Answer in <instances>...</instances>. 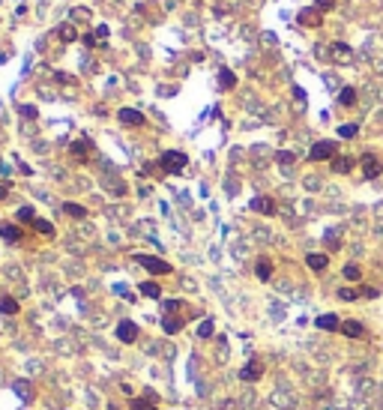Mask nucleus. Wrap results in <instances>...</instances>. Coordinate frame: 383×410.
<instances>
[{"label":"nucleus","mask_w":383,"mask_h":410,"mask_svg":"<svg viewBox=\"0 0 383 410\" xmlns=\"http://www.w3.org/2000/svg\"><path fill=\"white\" fill-rule=\"evenodd\" d=\"M315 327L326 329V332H335V329H341V320H338V314H320V317H315Z\"/></svg>","instance_id":"7"},{"label":"nucleus","mask_w":383,"mask_h":410,"mask_svg":"<svg viewBox=\"0 0 383 410\" xmlns=\"http://www.w3.org/2000/svg\"><path fill=\"white\" fill-rule=\"evenodd\" d=\"M323 18H320V9H303L300 12V24L303 27H318Z\"/></svg>","instance_id":"11"},{"label":"nucleus","mask_w":383,"mask_h":410,"mask_svg":"<svg viewBox=\"0 0 383 410\" xmlns=\"http://www.w3.org/2000/svg\"><path fill=\"white\" fill-rule=\"evenodd\" d=\"M359 276H362V270H359L356 263H347V266H344V279H347V281H359Z\"/></svg>","instance_id":"27"},{"label":"nucleus","mask_w":383,"mask_h":410,"mask_svg":"<svg viewBox=\"0 0 383 410\" xmlns=\"http://www.w3.org/2000/svg\"><path fill=\"white\" fill-rule=\"evenodd\" d=\"M0 237H3L6 243H18L24 234H21V228H18V225H9V222H3V225H0Z\"/></svg>","instance_id":"9"},{"label":"nucleus","mask_w":383,"mask_h":410,"mask_svg":"<svg viewBox=\"0 0 383 410\" xmlns=\"http://www.w3.org/2000/svg\"><path fill=\"white\" fill-rule=\"evenodd\" d=\"M305 263H308V266H311V270H315V273H323L326 266H329V258H326V255H318V252H315V255H308V258H305Z\"/></svg>","instance_id":"14"},{"label":"nucleus","mask_w":383,"mask_h":410,"mask_svg":"<svg viewBox=\"0 0 383 410\" xmlns=\"http://www.w3.org/2000/svg\"><path fill=\"white\" fill-rule=\"evenodd\" d=\"M33 228H36L39 234H45V237H54V225L45 222V219H36V222H33Z\"/></svg>","instance_id":"24"},{"label":"nucleus","mask_w":383,"mask_h":410,"mask_svg":"<svg viewBox=\"0 0 383 410\" xmlns=\"http://www.w3.org/2000/svg\"><path fill=\"white\" fill-rule=\"evenodd\" d=\"M21 117H27V120H33V117H36V108H33V105H21Z\"/></svg>","instance_id":"35"},{"label":"nucleus","mask_w":383,"mask_h":410,"mask_svg":"<svg viewBox=\"0 0 383 410\" xmlns=\"http://www.w3.org/2000/svg\"><path fill=\"white\" fill-rule=\"evenodd\" d=\"M117 338L123 344H135L138 342V324L135 320H120L117 324Z\"/></svg>","instance_id":"4"},{"label":"nucleus","mask_w":383,"mask_h":410,"mask_svg":"<svg viewBox=\"0 0 383 410\" xmlns=\"http://www.w3.org/2000/svg\"><path fill=\"white\" fill-rule=\"evenodd\" d=\"M359 294H362V296H368V299H377V296H380V291H377V288H362Z\"/></svg>","instance_id":"37"},{"label":"nucleus","mask_w":383,"mask_h":410,"mask_svg":"<svg viewBox=\"0 0 383 410\" xmlns=\"http://www.w3.org/2000/svg\"><path fill=\"white\" fill-rule=\"evenodd\" d=\"M353 165H356V159H351V156H335L333 159V171L335 174H351Z\"/></svg>","instance_id":"10"},{"label":"nucleus","mask_w":383,"mask_h":410,"mask_svg":"<svg viewBox=\"0 0 383 410\" xmlns=\"http://www.w3.org/2000/svg\"><path fill=\"white\" fill-rule=\"evenodd\" d=\"M57 36H60L63 42H75V39H78V30H75L72 24H60V27H57Z\"/></svg>","instance_id":"18"},{"label":"nucleus","mask_w":383,"mask_h":410,"mask_svg":"<svg viewBox=\"0 0 383 410\" xmlns=\"http://www.w3.org/2000/svg\"><path fill=\"white\" fill-rule=\"evenodd\" d=\"M141 294L150 296V299H159V296H162V288H159L156 281H141Z\"/></svg>","instance_id":"19"},{"label":"nucleus","mask_w":383,"mask_h":410,"mask_svg":"<svg viewBox=\"0 0 383 410\" xmlns=\"http://www.w3.org/2000/svg\"><path fill=\"white\" fill-rule=\"evenodd\" d=\"M255 273H257V279H260V281H270V276H272V263H270L267 258H260V261H257V266H255Z\"/></svg>","instance_id":"15"},{"label":"nucleus","mask_w":383,"mask_h":410,"mask_svg":"<svg viewBox=\"0 0 383 410\" xmlns=\"http://www.w3.org/2000/svg\"><path fill=\"white\" fill-rule=\"evenodd\" d=\"M219 87H222V90H231V87H237V75L231 72V69H222V72H219Z\"/></svg>","instance_id":"16"},{"label":"nucleus","mask_w":383,"mask_h":410,"mask_svg":"<svg viewBox=\"0 0 383 410\" xmlns=\"http://www.w3.org/2000/svg\"><path fill=\"white\" fill-rule=\"evenodd\" d=\"M333 57H335V60H347V57H351V45L335 42V45H333Z\"/></svg>","instance_id":"23"},{"label":"nucleus","mask_w":383,"mask_h":410,"mask_svg":"<svg viewBox=\"0 0 383 410\" xmlns=\"http://www.w3.org/2000/svg\"><path fill=\"white\" fill-rule=\"evenodd\" d=\"M338 102L341 105H353L356 102V90H353V87H344V90L338 93Z\"/></svg>","instance_id":"25"},{"label":"nucleus","mask_w":383,"mask_h":410,"mask_svg":"<svg viewBox=\"0 0 383 410\" xmlns=\"http://www.w3.org/2000/svg\"><path fill=\"white\" fill-rule=\"evenodd\" d=\"M135 261L144 266V270H150L153 276H168L174 266L168 263V261H162V258H153V255H135Z\"/></svg>","instance_id":"2"},{"label":"nucleus","mask_w":383,"mask_h":410,"mask_svg":"<svg viewBox=\"0 0 383 410\" xmlns=\"http://www.w3.org/2000/svg\"><path fill=\"white\" fill-rule=\"evenodd\" d=\"M129 407H132V410H156V407H153V398H147V401H144V398H132Z\"/></svg>","instance_id":"29"},{"label":"nucleus","mask_w":383,"mask_h":410,"mask_svg":"<svg viewBox=\"0 0 383 410\" xmlns=\"http://www.w3.org/2000/svg\"><path fill=\"white\" fill-rule=\"evenodd\" d=\"M6 192H9V186H0V201L6 198Z\"/></svg>","instance_id":"39"},{"label":"nucleus","mask_w":383,"mask_h":410,"mask_svg":"<svg viewBox=\"0 0 383 410\" xmlns=\"http://www.w3.org/2000/svg\"><path fill=\"white\" fill-rule=\"evenodd\" d=\"M252 210H255V213H264V216H270V213L275 210V204H272V198H264V195H260V198H252Z\"/></svg>","instance_id":"13"},{"label":"nucleus","mask_w":383,"mask_h":410,"mask_svg":"<svg viewBox=\"0 0 383 410\" xmlns=\"http://www.w3.org/2000/svg\"><path fill=\"white\" fill-rule=\"evenodd\" d=\"M341 332H344L347 338H362V335H365V327L359 324V320H344V324H341Z\"/></svg>","instance_id":"12"},{"label":"nucleus","mask_w":383,"mask_h":410,"mask_svg":"<svg viewBox=\"0 0 383 410\" xmlns=\"http://www.w3.org/2000/svg\"><path fill=\"white\" fill-rule=\"evenodd\" d=\"M260 377H264V362H257V360H252L239 368V380H246V383H255Z\"/></svg>","instance_id":"5"},{"label":"nucleus","mask_w":383,"mask_h":410,"mask_svg":"<svg viewBox=\"0 0 383 410\" xmlns=\"http://www.w3.org/2000/svg\"><path fill=\"white\" fill-rule=\"evenodd\" d=\"M120 123H126V126H144V114L135 111V108H120Z\"/></svg>","instance_id":"6"},{"label":"nucleus","mask_w":383,"mask_h":410,"mask_svg":"<svg viewBox=\"0 0 383 410\" xmlns=\"http://www.w3.org/2000/svg\"><path fill=\"white\" fill-rule=\"evenodd\" d=\"M162 329H165L168 335H174V332L183 329V320H180V317H165V320H162Z\"/></svg>","instance_id":"21"},{"label":"nucleus","mask_w":383,"mask_h":410,"mask_svg":"<svg viewBox=\"0 0 383 410\" xmlns=\"http://www.w3.org/2000/svg\"><path fill=\"white\" fill-rule=\"evenodd\" d=\"M213 329H216V327H213V320H204V324L198 327V335H201V338H210V335H213Z\"/></svg>","instance_id":"31"},{"label":"nucleus","mask_w":383,"mask_h":410,"mask_svg":"<svg viewBox=\"0 0 383 410\" xmlns=\"http://www.w3.org/2000/svg\"><path fill=\"white\" fill-rule=\"evenodd\" d=\"M356 132H359L356 123H344V126H338V135L341 138H356Z\"/></svg>","instance_id":"28"},{"label":"nucleus","mask_w":383,"mask_h":410,"mask_svg":"<svg viewBox=\"0 0 383 410\" xmlns=\"http://www.w3.org/2000/svg\"><path fill=\"white\" fill-rule=\"evenodd\" d=\"M315 9H320V12L333 9V0H315Z\"/></svg>","instance_id":"36"},{"label":"nucleus","mask_w":383,"mask_h":410,"mask_svg":"<svg viewBox=\"0 0 383 410\" xmlns=\"http://www.w3.org/2000/svg\"><path fill=\"white\" fill-rule=\"evenodd\" d=\"M12 389H15V395H21V398L33 401V386H30L27 380H15V383H12Z\"/></svg>","instance_id":"17"},{"label":"nucleus","mask_w":383,"mask_h":410,"mask_svg":"<svg viewBox=\"0 0 383 410\" xmlns=\"http://www.w3.org/2000/svg\"><path fill=\"white\" fill-rule=\"evenodd\" d=\"M335 141H318V144H311V150H308V159L311 162H323V159H329L333 162L335 159Z\"/></svg>","instance_id":"3"},{"label":"nucleus","mask_w":383,"mask_h":410,"mask_svg":"<svg viewBox=\"0 0 383 410\" xmlns=\"http://www.w3.org/2000/svg\"><path fill=\"white\" fill-rule=\"evenodd\" d=\"M87 150H90V141H78V144H72V153L78 156V162L87 159Z\"/></svg>","instance_id":"26"},{"label":"nucleus","mask_w":383,"mask_h":410,"mask_svg":"<svg viewBox=\"0 0 383 410\" xmlns=\"http://www.w3.org/2000/svg\"><path fill=\"white\" fill-rule=\"evenodd\" d=\"M326 246L329 248H338V230H329V234H326Z\"/></svg>","instance_id":"34"},{"label":"nucleus","mask_w":383,"mask_h":410,"mask_svg":"<svg viewBox=\"0 0 383 410\" xmlns=\"http://www.w3.org/2000/svg\"><path fill=\"white\" fill-rule=\"evenodd\" d=\"M18 222H36V216H33V207H21V210H18Z\"/></svg>","instance_id":"32"},{"label":"nucleus","mask_w":383,"mask_h":410,"mask_svg":"<svg viewBox=\"0 0 383 410\" xmlns=\"http://www.w3.org/2000/svg\"><path fill=\"white\" fill-rule=\"evenodd\" d=\"M359 296V291H353V288H341L338 291V299H344V302H353Z\"/></svg>","instance_id":"30"},{"label":"nucleus","mask_w":383,"mask_h":410,"mask_svg":"<svg viewBox=\"0 0 383 410\" xmlns=\"http://www.w3.org/2000/svg\"><path fill=\"white\" fill-rule=\"evenodd\" d=\"M159 165H162L165 174H180V171L189 165V156H186L183 150H168V153L159 159Z\"/></svg>","instance_id":"1"},{"label":"nucleus","mask_w":383,"mask_h":410,"mask_svg":"<svg viewBox=\"0 0 383 410\" xmlns=\"http://www.w3.org/2000/svg\"><path fill=\"white\" fill-rule=\"evenodd\" d=\"M275 159H278V165H285V168H287V165H293V153H290V150H282Z\"/></svg>","instance_id":"33"},{"label":"nucleus","mask_w":383,"mask_h":410,"mask_svg":"<svg viewBox=\"0 0 383 410\" xmlns=\"http://www.w3.org/2000/svg\"><path fill=\"white\" fill-rule=\"evenodd\" d=\"M18 302H15L12 296H0V312H3V314H18Z\"/></svg>","instance_id":"20"},{"label":"nucleus","mask_w":383,"mask_h":410,"mask_svg":"<svg viewBox=\"0 0 383 410\" xmlns=\"http://www.w3.org/2000/svg\"><path fill=\"white\" fill-rule=\"evenodd\" d=\"M362 171H365V177H380V171H383V165H380V159H374V156H362Z\"/></svg>","instance_id":"8"},{"label":"nucleus","mask_w":383,"mask_h":410,"mask_svg":"<svg viewBox=\"0 0 383 410\" xmlns=\"http://www.w3.org/2000/svg\"><path fill=\"white\" fill-rule=\"evenodd\" d=\"M63 213H66V216H75V219H84V216H87V210H84L81 204H72V201L63 204Z\"/></svg>","instance_id":"22"},{"label":"nucleus","mask_w":383,"mask_h":410,"mask_svg":"<svg viewBox=\"0 0 383 410\" xmlns=\"http://www.w3.org/2000/svg\"><path fill=\"white\" fill-rule=\"evenodd\" d=\"M84 42H87V45H96L99 39H96V33H87V36H84Z\"/></svg>","instance_id":"38"}]
</instances>
